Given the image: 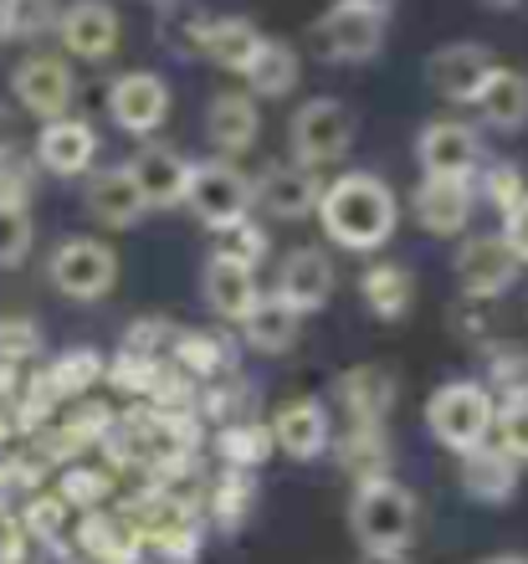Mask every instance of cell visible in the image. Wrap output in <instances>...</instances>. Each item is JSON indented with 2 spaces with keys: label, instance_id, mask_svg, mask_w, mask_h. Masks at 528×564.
I'll list each match as a JSON object with an SVG mask.
<instances>
[{
  "label": "cell",
  "instance_id": "obj_1",
  "mask_svg": "<svg viewBox=\"0 0 528 564\" xmlns=\"http://www.w3.org/2000/svg\"><path fill=\"white\" fill-rule=\"evenodd\" d=\"M313 216H319L323 237L344 252H380L400 226V200L375 170H349L323 185Z\"/></svg>",
  "mask_w": 528,
  "mask_h": 564
},
{
  "label": "cell",
  "instance_id": "obj_2",
  "mask_svg": "<svg viewBox=\"0 0 528 564\" xmlns=\"http://www.w3.org/2000/svg\"><path fill=\"white\" fill-rule=\"evenodd\" d=\"M416 523H421V503L400 477H380V482L354 488L349 529L365 554H406L416 539Z\"/></svg>",
  "mask_w": 528,
  "mask_h": 564
},
{
  "label": "cell",
  "instance_id": "obj_3",
  "mask_svg": "<svg viewBox=\"0 0 528 564\" xmlns=\"http://www.w3.org/2000/svg\"><path fill=\"white\" fill-rule=\"evenodd\" d=\"M493 411L498 401L483 390V380H446V386L425 401V431L437 436L446 452L467 457L483 442H493Z\"/></svg>",
  "mask_w": 528,
  "mask_h": 564
},
{
  "label": "cell",
  "instance_id": "obj_4",
  "mask_svg": "<svg viewBox=\"0 0 528 564\" xmlns=\"http://www.w3.org/2000/svg\"><path fill=\"white\" fill-rule=\"evenodd\" d=\"M385 31H390V11H375L359 0H334L313 21V52L323 62H338V67H359V62L380 57Z\"/></svg>",
  "mask_w": 528,
  "mask_h": 564
},
{
  "label": "cell",
  "instance_id": "obj_5",
  "mask_svg": "<svg viewBox=\"0 0 528 564\" xmlns=\"http://www.w3.org/2000/svg\"><path fill=\"white\" fill-rule=\"evenodd\" d=\"M185 206L206 231H231L236 221L251 216V175L236 170L231 160H201L191 164V185H185Z\"/></svg>",
  "mask_w": 528,
  "mask_h": 564
},
{
  "label": "cell",
  "instance_id": "obj_6",
  "mask_svg": "<svg viewBox=\"0 0 528 564\" xmlns=\"http://www.w3.org/2000/svg\"><path fill=\"white\" fill-rule=\"evenodd\" d=\"M288 144H293V164L298 170H328L349 154L354 144V113L338 98H309L298 104L293 123H288Z\"/></svg>",
  "mask_w": 528,
  "mask_h": 564
},
{
  "label": "cell",
  "instance_id": "obj_7",
  "mask_svg": "<svg viewBox=\"0 0 528 564\" xmlns=\"http://www.w3.org/2000/svg\"><path fill=\"white\" fill-rule=\"evenodd\" d=\"M46 278L73 303H98V297L114 293L118 282V252L98 237H67L46 262Z\"/></svg>",
  "mask_w": 528,
  "mask_h": 564
},
{
  "label": "cell",
  "instance_id": "obj_8",
  "mask_svg": "<svg viewBox=\"0 0 528 564\" xmlns=\"http://www.w3.org/2000/svg\"><path fill=\"white\" fill-rule=\"evenodd\" d=\"M11 98L26 108L31 119H67L77 98V77L67 67V57H52V52H31L11 67Z\"/></svg>",
  "mask_w": 528,
  "mask_h": 564
},
{
  "label": "cell",
  "instance_id": "obj_9",
  "mask_svg": "<svg viewBox=\"0 0 528 564\" xmlns=\"http://www.w3.org/2000/svg\"><path fill=\"white\" fill-rule=\"evenodd\" d=\"M456 282H462V297L467 303H493L518 282V257L508 252V241L498 231H483V237H462L456 241Z\"/></svg>",
  "mask_w": 528,
  "mask_h": 564
},
{
  "label": "cell",
  "instance_id": "obj_10",
  "mask_svg": "<svg viewBox=\"0 0 528 564\" xmlns=\"http://www.w3.org/2000/svg\"><path fill=\"white\" fill-rule=\"evenodd\" d=\"M416 164L425 180H472L483 170V139L462 119H437L416 134Z\"/></svg>",
  "mask_w": 528,
  "mask_h": 564
},
{
  "label": "cell",
  "instance_id": "obj_11",
  "mask_svg": "<svg viewBox=\"0 0 528 564\" xmlns=\"http://www.w3.org/2000/svg\"><path fill=\"white\" fill-rule=\"evenodd\" d=\"M170 83L160 73H144V67H133V73H118L114 88H108V113L123 134L133 139H149L160 134L164 119H170Z\"/></svg>",
  "mask_w": 528,
  "mask_h": 564
},
{
  "label": "cell",
  "instance_id": "obj_12",
  "mask_svg": "<svg viewBox=\"0 0 528 564\" xmlns=\"http://www.w3.org/2000/svg\"><path fill=\"white\" fill-rule=\"evenodd\" d=\"M334 288H338V272H334V262H328V252H319V247H293V252L282 257L272 297H278L282 308H293L298 318H309V313L328 308Z\"/></svg>",
  "mask_w": 528,
  "mask_h": 564
},
{
  "label": "cell",
  "instance_id": "obj_13",
  "mask_svg": "<svg viewBox=\"0 0 528 564\" xmlns=\"http://www.w3.org/2000/svg\"><path fill=\"white\" fill-rule=\"evenodd\" d=\"M267 431H272V446L293 462L323 457L328 442H334V421H328V405H323L319 395H293V401H282L278 411H272V421H267Z\"/></svg>",
  "mask_w": 528,
  "mask_h": 564
},
{
  "label": "cell",
  "instance_id": "obj_14",
  "mask_svg": "<svg viewBox=\"0 0 528 564\" xmlns=\"http://www.w3.org/2000/svg\"><path fill=\"white\" fill-rule=\"evenodd\" d=\"M36 170L46 175H62V180H77V175H93V164H98V129L88 119H52L36 129Z\"/></svg>",
  "mask_w": 528,
  "mask_h": 564
},
{
  "label": "cell",
  "instance_id": "obj_15",
  "mask_svg": "<svg viewBox=\"0 0 528 564\" xmlns=\"http://www.w3.org/2000/svg\"><path fill=\"white\" fill-rule=\"evenodd\" d=\"M323 180L313 170H298L293 160L288 164H267L262 175L251 180V206H262L272 221H309L319 210Z\"/></svg>",
  "mask_w": 528,
  "mask_h": 564
},
{
  "label": "cell",
  "instance_id": "obj_16",
  "mask_svg": "<svg viewBox=\"0 0 528 564\" xmlns=\"http://www.w3.org/2000/svg\"><path fill=\"white\" fill-rule=\"evenodd\" d=\"M57 36L77 62H104L123 42V21L108 0H73L67 11H57Z\"/></svg>",
  "mask_w": 528,
  "mask_h": 564
},
{
  "label": "cell",
  "instance_id": "obj_17",
  "mask_svg": "<svg viewBox=\"0 0 528 564\" xmlns=\"http://www.w3.org/2000/svg\"><path fill=\"white\" fill-rule=\"evenodd\" d=\"M133 175V185H139V195H144L149 210H175L185 206V185H191V160L180 154V149L170 144H139L129 154V164H123Z\"/></svg>",
  "mask_w": 528,
  "mask_h": 564
},
{
  "label": "cell",
  "instance_id": "obj_18",
  "mask_svg": "<svg viewBox=\"0 0 528 564\" xmlns=\"http://www.w3.org/2000/svg\"><path fill=\"white\" fill-rule=\"evenodd\" d=\"M334 401L344 405L349 426H385L400 401V380L385 365H354L334 380Z\"/></svg>",
  "mask_w": 528,
  "mask_h": 564
},
{
  "label": "cell",
  "instance_id": "obj_19",
  "mask_svg": "<svg viewBox=\"0 0 528 564\" xmlns=\"http://www.w3.org/2000/svg\"><path fill=\"white\" fill-rule=\"evenodd\" d=\"M498 62H493V52L477 42H446L437 46L431 57H425V83L446 98V104H472L477 93H483L487 73H493Z\"/></svg>",
  "mask_w": 528,
  "mask_h": 564
},
{
  "label": "cell",
  "instance_id": "obj_20",
  "mask_svg": "<svg viewBox=\"0 0 528 564\" xmlns=\"http://www.w3.org/2000/svg\"><path fill=\"white\" fill-rule=\"evenodd\" d=\"M472 206H477L472 180H425L421 175V185L411 191V216L431 237H462L472 221Z\"/></svg>",
  "mask_w": 528,
  "mask_h": 564
},
{
  "label": "cell",
  "instance_id": "obj_21",
  "mask_svg": "<svg viewBox=\"0 0 528 564\" xmlns=\"http://www.w3.org/2000/svg\"><path fill=\"white\" fill-rule=\"evenodd\" d=\"M262 134V108L247 88L241 93H216L206 104V139L216 144V160H236L247 154Z\"/></svg>",
  "mask_w": 528,
  "mask_h": 564
},
{
  "label": "cell",
  "instance_id": "obj_22",
  "mask_svg": "<svg viewBox=\"0 0 528 564\" xmlns=\"http://www.w3.org/2000/svg\"><path fill=\"white\" fill-rule=\"evenodd\" d=\"M191 46L206 62H216V67L241 77L247 62L257 57V46H262V31L251 26L247 15H211V21H195L191 26Z\"/></svg>",
  "mask_w": 528,
  "mask_h": 564
},
{
  "label": "cell",
  "instance_id": "obj_23",
  "mask_svg": "<svg viewBox=\"0 0 528 564\" xmlns=\"http://www.w3.org/2000/svg\"><path fill=\"white\" fill-rule=\"evenodd\" d=\"M334 452L338 473L354 477V488H365V482H380V477H396V446H390V431L385 426H344L328 442Z\"/></svg>",
  "mask_w": 528,
  "mask_h": 564
},
{
  "label": "cell",
  "instance_id": "obj_24",
  "mask_svg": "<svg viewBox=\"0 0 528 564\" xmlns=\"http://www.w3.org/2000/svg\"><path fill=\"white\" fill-rule=\"evenodd\" d=\"M144 195L133 185V175L123 164H108V170H93L88 175V216L108 231H129V226L144 221Z\"/></svg>",
  "mask_w": 528,
  "mask_h": 564
},
{
  "label": "cell",
  "instance_id": "obj_25",
  "mask_svg": "<svg viewBox=\"0 0 528 564\" xmlns=\"http://www.w3.org/2000/svg\"><path fill=\"white\" fill-rule=\"evenodd\" d=\"M201 297H206V308L216 313V318L241 324L247 308L262 297V288H257V272L251 268H241V262H231V257L211 252L206 268H201Z\"/></svg>",
  "mask_w": 528,
  "mask_h": 564
},
{
  "label": "cell",
  "instance_id": "obj_26",
  "mask_svg": "<svg viewBox=\"0 0 528 564\" xmlns=\"http://www.w3.org/2000/svg\"><path fill=\"white\" fill-rule=\"evenodd\" d=\"M462 492H467L472 503H487V508H503L508 498L518 492V477H524V467H518L503 446L483 442L477 452H467L462 457Z\"/></svg>",
  "mask_w": 528,
  "mask_h": 564
},
{
  "label": "cell",
  "instance_id": "obj_27",
  "mask_svg": "<svg viewBox=\"0 0 528 564\" xmlns=\"http://www.w3.org/2000/svg\"><path fill=\"white\" fill-rule=\"evenodd\" d=\"M170 359L191 375L195 386H211V380L236 375V339L220 334V328H180Z\"/></svg>",
  "mask_w": 528,
  "mask_h": 564
},
{
  "label": "cell",
  "instance_id": "obj_28",
  "mask_svg": "<svg viewBox=\"0 0 528 564\" xmlns=\"http://www.w3.org/2000/svg\"><path fill=\"white\" fill-rule=\"evenodd\" d=\"M257 473H236V467H220L216 477L206 482V508H201V519L220 534H241L247 519L257 513Z\"/></svg>",
  "mask_w": 528,
  "mask_h": 564
},
{
  "label": "cell",
  "instance_id": "obj_29",
  "mask_svg": "<svg viewBox=\"0 0 528 564\" xmlns=\"http://www.w3.org/2000/svg\"><path fill=\"white\" fill-rule=\"evenodd\" d=\"M472 104H477L487 129L518 134V129H528V73H518V67H493L483 93H477Z\"/></svg>",
  "mask_w": 528,
  "mask_h": 564
},
{
  "label": "cell",
  "instance_id": "obj_30",
  "mask_svg": "<svg viewBox=\"0 0 528 564\" xmlns=\"http://www.w3.org/2000/svg\"><path fill=\"white\" fill-rule=\"evenodd\" d=\"M359 297H365V308L375 313L380 324H400V318L416 308L411 268H400V262H369L365 278H359Z\"/></svg>",
  "mask_w": 528,
  "mask_h": 564
},
{
  "label": "cell",
  "instance_id": "obj_31",
  "mask_svg": "<svg viewBox=\"0 0 528 564\" xmlns=\"http://www.w3.org/2000/svg\"><path fill=\"white\" fill-rule=\"evenodd\" d=\"M247 93L251 98H288V93L298 88V77H303V57H298L288 42H272V36H262V46H257V57L247 62Z\"/></svg>",
  "mask_w": 528,
  "mask_h": 564
},
{
  "label": "cell",
  "instance_id": "obj_32",
  "mask_svg": "<svg viewBox=\"0 0 528 564\" xmlns=\"http://www.w3.org/2000/svg\"><path fill=\"white\" fill-rule=\"evenodd\" d=\"M298 328H303V318H298L293 308H282L272 293H262L247 308V318H241V339H247L257 355H288L298 344Z\"/></svg>",
  "mask_w": 528,
  "mask_h": 564
},
{
  "label": "cell",
  "instance_id": "obj_33",
  "mask_svg": "<svg viewBox=\"0 0 528 564\" xmlns=\"http://www.w3.org/2000/svg\"><path fill=\"white\" fill-rule=\"evenodd\" d=\"M195 416L206 426H236V421H257V386L247 375H226V380H211L195 395Z\"/></svg>",
  "mask_w": 528,
  "mask_h": 564
},
{
  "label": "cell",
  "instance_id": "obj_34",
  "mask_svg": "<svg viewBox=\"0 0 528 564\" xmlns=\"http://www.w3.org/2000/svg\"><path fill=\"white\" fill-rule=\"evenodd\" d=\"M104 370L108 359L93 349V344H73V349H62L52 365H46V380H52V390L62 395V405L67 401H83L93 386H104Z\"/></svg>",
  "mask_w": 528,
  "mask_h": 564
},
{
  "label": "cell",
  "instance_id": "obj_35",
  "mask_svg": "<svg viewBox=\"0 0 528 564\" xmlns=\"http://www.w3.org/2000/svg\"><path fill=\"white\" fill-rule=\"evenodd\" d=\"M15 519H21V529H26L31 550H57V544H67V534H73V508L62 503L57 492H31L26 503L15 508Z\"/></svg>",
  "mask_w": 528,
  "mask_h": 564
},
{
  "label": "cell",
  "instance_id": "obj_36",
  "mask_svg": "<svg viewBox=\"0 0 528 564\" xmlns=\"http://www.w3.org/2000/svg\"><path fill=\"white\" fill-rule=\"evenodd\" d=\"M483 390L493 401H503V395H528V349L524 344H503V339L483 344Z\"/></svg>",
  "mask_w": 528,
  "mask_h": 564
},
{
  "label": "cell",
  "instance_id": "obj_37",
  "mask_svg": "<svg viewBox=\"0 0 528 564\" xmlns=\"http://www.w3.org/2000/svg\"><path fill=\"white\" fill-rule=\"evenodd\" d=\"M216 457L236 473H257L272 457V431L267 421H236V426H216Z\"/></svg>",
  "mask_w": 528,
  "mask_h": 564
},
{
  "label": "cell",
  "instance_id": "obj_38",
  "mask_svg": "<svg viewBox=\"0 0 528 564\" xmlns=\"http://www.w3.org/2000/svg\"><path fill=\"white\" fill-rule=\"evenodd\" d=\"M57 498L77 513H93V508H108L114 498V473L108 467H93V462H73L57 473Z\"/></svg>",
  "mask_w": 528,
  "mask_h": 564
},
{
  "label": "cell",
  "instance_id": "obj_39",
  "mask_svg": "<svg viewBox=\"0 0 528 564\" xmlns=\"http://www.w3.org/2000/svg\"><path fill=\"white\" fill-rule=\"evenodd\" d=\"M201 550H206V519H175L164 534L149 539L144 560H154V564H201Z\"/></svg>",
  "mask_w": 528,
  "mask_h": 564
},
{
  "label": "cell",
  "instance_id": "obj_40",
  "mask_svg": "<svg viewBox=\"0 0 528 564\" xmlns=\"http://www.w3.org/2000/svg\"><path fill=\"white\" fill-rule=\"evenodd\" d=\"M195 395H201V386H195L191 375L180 370L175 359H160L154 365V380H149V390H144V401L139 405H149V411H195Z\"/></svg>",
  "mask_w": 528,
  "mask_h": 564
},
{
  "label": "cell",
  "instance_id": "obj_41",
  "mask_svg": "<svg viewBox=\"0 0 528 564\" xmlns=\"http://www.w3.org/2000/svg\"><path fill=\"white\" fill-rule=\"evenodd\" d=\"M57 0H0V21L11 42H42L57 31Z\"/></svg>",
  "mask_w": 528,
  "mask_h": 564
},
{
  "label": "cell",
  "instance_id": "obj_42",
  "mask_svg": "<svg viewBox=\"0 0 528 564\" xmlns=\"http://www.w3.org/2000/svg\"><path fill=\"white\" fill-rule=\"evenodd\" d=\"M472 180H477V191H472V195H483V200H487L493 210H498V216H508V210H514L518 200L528 195V175L518 170L514 160H493V164H483V170H477Z\"/></svg>",
  "mask_w": 528,
  "mask_h": 564
},
{
  "label": "cell",
  "instance_id": "obj_43",
  "mask_svg": "<svg viewBox=\"0 0 528 564\" xmlns=\"http://www.w3.org/2000/svg\"><path fill=\"white\" fill-rule=\"evenodd\" d=\"M493 446H503L518 467L528 462V395H503L498 401V411H493Z\"/></svg>",
  "mask_w": 528,
  "mask_h": 564
},
{
  "label": "cell",
  "instance_id": "obj_44",
  "mask_svg": "<svg viewBox=\"0 0 528 564\" xmlns=\"http://www.w3.org/2000/svg\"><path fill=\"white\" fill-rule=\"evenodd\" d=\"M216 252L257 272V268L267 262V257H272V237H267V226H262V221H251V216H247V221H236L231 231H220V237H216Z\"/></svg>",
  "mask_w": 528,
  "mask_h": 564
},
{
  "label": "cell",
  "instance_id": "obj_45",
  "mask_svg": "<svg viewBox=\"0 0 528 564\" xmlns=\"http://www.w3.org/2000/svg\"><path fill=\"white\" fill-rule=\"evenodd\" d=\"M175 334H180V324L175 318H164V313H154V318H133V324L123 328V344H118V349L144 355V359H170Z\"/></svg>",
  "mask_w": 528,
  "mask_h": 564
},
{
  "label": "cell",
  "instance_id": "obj_46",
  "mask_svg": "<svg viewBox=\"0 0 528 564\" xmlns=\"http://www.w3.org/2000/svg\"><path fill=\"white\" fill-rule=\"evenodd\" d=\"M36 355H42V324L26 318V313H6V318H0V359L21 370V365H31Z\"/></svg>",
  "mask_w": 528,
  "mask_h": 564
},
{
  "label": "cell",
  "instance_id": "obj_47",
  "mask_svg": "<svg viewBox=\"0 0 528 564\" xmlns=\"http://www.w3.org/2000/svg\"><path fill=\"white\" fill-rule=\"evenodd\" d=\"M31 210L26 206H0V268H21L31 257Z\"/></svg>",
  "mask_w": 528,
  "mask_h": 564
},
{
  "label": "cell",
  "instance_id": "obj_48",
  "mask_svg": "<svg viewBox=\"0 0 528 564\" xmlns=\"http://www.w3.org/2000/svg\"><path fill=\"white\" fill-rule=\"evenodd\" d=\"M42 477L46 467L36 457H6L0 462V508H15L26 503L31 492H42Z\"/></svg>",
  "mask_w": 528,
  "mask_h": 564
},
{
  "label": "cell",
  "instance_id": "obj_49",
  "mask_svg": "<svg viewBox=\"0 0 528 564\" xmlns=\"http://www.w3.org/2000/svg\"><path fill=\"white\" fill-rule=\"evenodd\" d=\"M154 365H160V359H144V355H129V349H118V355L108 359L104 380L118 390V395H129V401H144L149 380H154Z\"/></svg>",
  "mask_w": 528,
  "mask_h": 564
},
{
  "label": "cell",
  "instance_id": "obj_50",
  "mask_svg": "<svg viewBox=\"0 0 528 564\" xmlns=\"http://www.w3.org/2000/svg\"><path fill=\"white\" fill-rule=\"evenodd\" d=\"M31 191H36V164L21 154L0 160V206H26L31 210Z\"/></svg>",
  "mask_w": 528,
  "mask_h": 564
},
{
  "label": "cell",
  "instance_id": "obj_51",
  "mask_svg": "<svg viewBox=\"0 0 528 564\" xmlns=\"http://www.w3.org/2000/svg\"><path fill=\"white\" fill-rule=\"evenodd\" d=\"M503 241H508V252L518 257V268H528V195L518 200L508 216H503V231H498Z\"/></svg>",
  "mask_w": 528,
  "mask_h": 564
},
{
  "label": "cell",
  "instance_id": "obj_52",
  "mask_svg": "<svg viewBox=\"0 0 528 564\" xmlns=\"http://www.w3.org/2000/svg\"><path fill=\"white\" fill-rule=\"evenodd\" d=\"M15 390H21V370L0 359V405H11V401H15Z\"/></svg>",
  "mask_w": 528,
  "mask_h": 564
},
{
  "label": "cell",
  "instance_id": "obj_53",
  "mask_svg": "<svg viewBox=\"0 0 528 564\" xmlns=\"http://www.w3.org/2000/svg\"><path fill=\"white\" fill-rule=\"evenodd\" d=\"M6 154H15V113L0 104V160H6Z\"/></svg>",
  "mask_w": 528,
  "mask_h": 564
},
{
  "label": "cell",
  "instance_id": "obj_54",
  "mask_svg": "<svg viewBox=\"0 0 528 564\" xmlns=\"http://www.w3.org/2000/svg\"><path fill=\"white\" fill-rule=\"evenodd\" d=\"M359 564H411V560H406V554H365Z\"/></svg>",
  "mask_w": 528,
  "mask_h": 564
},
{
  "label": "cell",
  "instance_id": "obj_55",
  "mask_svg": "<svg viewBox=\"0 0 528 564\" xmlns=\"http://www.w3.org/2000/svg\"><path fill=\"white\" fill-rule=\"evenodd\" d=\"M11 436H15V426H11V416H6V411H0V446L11 442Z\"/></svg>",
  "mask_w": 528,
  "mask_h": 564
},
{
  "label": "cell",
  "instance_id": "obj_56",
  "mask_svg": "<svg viewBox=\"0 0 528 564\" xmlns=\"http://www.w3.org/2000/svg\"><path fill=\"white\" fill-rule=\"evenodd\" d=\"M487 564H528L524 554H498V560H487Z\"/></svg>",
  "mask_w": 528,
  "mask_h": 564
},
{
  "label": "cell",
  "instance_id": "obj_57",
  "mask_svg": "<svg viewBox=\"0 0 528 564\" xmlns=\"http://www.w3.org/2000/svg\"><path fill=\"white\" fill-rule=\"evenodd\" d=\"M359 6H375V11H396V0H359Z\"/></svg>",
  "mask_w": 528,
  "mask_h": 564
},
{
  "label": "cell",
  "instance_id": "obj_58",
  "mask_svg": "<svg viewBox=\"0 0 528 564\" xmlns=\"http://www.w3.org/2000/svg\"><path fill=\"white\" fill-rule=\"evenodd\" d=\"M483 6H493V11H514L518 0H483Z\"/></svg>",
  "mask_w": 528,
  "mask_h": 564
},
{
  "label": "cell",
  "instance_id": "obj_59",
  "mask_svg": "<svg viewBox=\"0 0 528 564\" xmlns=\"http://www.w3.org/2000/svg\"><path fill=\"white\" fill-rule=\"evenodd\" d=\"M0 564H36V554H21V560H0Z\"/></svg>",
  "mask_w": 528,
  "mask_h": 564
},
{
  "label": "cell",
  "instance_id": "obj_60",
  "mask_svg": "<svg viewBox=\"0 0 528 564\" xmlns=\"http://www.w3.org/2000/svg\"><path fill=\"white\" fill-rule=\"evenodd\" d=\"M6 42H11V36H6V21H0V46H6Z\"/></svg>",
  "mask_w": 528,
  "mask_h": 564
},
{
  "label": "cell",
  "instance_id": "obj_61",
  "mask_svg": "<svg viewBox=\"0 0 528 564\" xmlns=\"http://www.w3.org/2000/svg\"><path fill=\"white\" fill-rule=\"evenodd\" d=\"M149 6H175V0H149Z\"/></svg>",
  "mask_w": 528,
  "mask_h": 564
}]
</instances>
